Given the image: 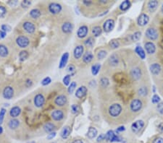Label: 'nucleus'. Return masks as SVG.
I'll list each match as a JSON object with an SVG mask.
<instances>
[{
  "label": "nucleus",
  "mask_w": 163,
  "mask_h": 143,
  "mask_svg": "<svg viewBox=\"0 0 163 143\" xmlns=\"http://www.w3.org/2000/svg\"><path fill=\"white\" fill-rule=\"evenodd\" d=\"M121 111H122V107L118 104H112L109 108V114L112 117H116V116H119Z\"/></svg>",
  "instance_id": "f257e3e1"
},
{
  "label": "nucleus",
  "mask_w": 163,
  "mask_h": 143,
  "mask_svg": "<svg viewBox=\"0 0 163 143\" xmlns=\"http://www.w3.org/2000/svg\"><path fill=\"white\" fill-rule=\"evenodd\" d=\"M105 138L106 140L112 142H121L123 140L118 134H115L112 130H110V131L107 132V134H105Z\"/></svg>",
  "instance_id": "f03ea898"
},
{
  "label": "nucleus",
  "mask_w": 163,
  "mask_h": 143,
  "mask_svg": "<svg viewBox=\"0 0 163 143\" xmlns=\"http://www.w3.org/2000/svg\"><path fill=\"white\" fill-rule=\"evenodd\" d=\"M16 43L20 48H26L28 46L29 39L24 35H20L17 38Z\"/></svg>",
  "instance_id": "7ed1b4c3"
},
{
  "label": "nucleus",
  "mask_w": 163,
  "mask_h": 143,
  "mask_svg": "<svg viewBox=\"0 0 163 143\" xmlns=\"http://www.w3.org/2000/svg\"><path fill=\"white\" fill-rule=\"evenodd\" d=\"M146 36L150 40H154L157 39L158 38V33H157V30L155 28H153V27H150L148 28L146 31Z\"/></svg>",
  "instance_id": "20e7f679"
},
{
  "label": "nucleus",
  "mask_w": 163,
  "mask_h": 143,
  "mask_svg": "<svg viewBox=\"0 0 163 143\" xmlns=\"http://www.w3.org/2000/svg\"><path fill=\"white\" fill-rule=\"evenodd\" d=\"M142 107V102L139 99H134L131 103V109L133 112H138Z\"/></svg>",
  "instance_id": "39448f33"
},
{
  "label": "nucleus",
  "mask_w": 163,
  "mask_h": 143,
  "mask_svg": "<svg viewBox=\"0 0 163 143\" xmlns=\"http://www.w3.org/2000/svg\"><path fill=\"white\" fill-rule=\"evenodd\" d=\"M143 126H144V122L142 120H138L133 124L131 126V130L133 132L138 133L143 127Z\"/></svg>",
  "instance_id": "423d86ee"
},
{
  "label": "nucleus",
  "mask_w": 163,
  "mask_h": 143,
  "mask_svg": "<svg viewBox=\"0 0 163 143\" xmlns=\"http://www.w3.org/2000/svg\"><path fill=\"white\" fill-rule=\"evenodd\" d=\"M49 10L52 14H58L61 12L62 6L58 3H51L49 5Z\"/></svg>",
  "instance_id": "0eeeda50"
},
{
  "label": "nucleus",
  "mask_w": 163,
  "mask_h": 143,
  "mask_svg": "<svg viewBox=\"0 0 163 143\" xmlns=\"http://www.w3.org/2000/svg\"><path fill=\"white\" fill-rule=\"evenodd\" d=\"M45 99H44V96L42 94H38L34 98V104L38 108H41L44 106Z\"/></svg>",
  "instance_id": "6e6552de"
},
{
  "label": "nucleus",
  "mask_w": 163,
  "mask_h": 143,
  "mask_svg": "<svg viewBox=\"0 0 163 143\" xmlns=\"http://www.w3.org/2000/svg\"><path fill=\"white\" fill-rule=\"evenodd\" d=\"M114 26H115L114 20H111V19L106 20V21L104 22V23L103 25L104 31L107 33L110 32V31L114 28Z\"/></svg>",
  "instance_id": "1a4fd4ad"
},
{
  "label": "nucleus",
  "mask_w": 163,
  "mask_h": 143,
  "mask_svg": "<svg viewBox=\"0 0 163 143\" xmlns=\"http://www.w3.org/2000/svg\"><path fill=\"white\" fill-rule=\"evenodd\" d=\"M14 95V90L13 88L10 86H7L3 90V97L5 98V99H7V100H9V99L12 98L13 97Z\"/></svg>",
  "instance_id": "9d476101"
},
{
  "label": "nucleus",
  "mask_w": 163,
  "mask_h": 143,
  "mask_svg": "<svg viewBox=\"0 0 163 143\" xmlns=\"http://www.w3.org/2000/svg\"><path fill=\"white\" fill-rule=\"evenodd\" d=\"M149 20H150L149 16H148L147 15H146V14L142 13V14H141L140 15H139V18H138L137 22H138V24H139V25L144 26V25H146V24H147L148 22H149Z\"/></svg>",
  "instance_id": "9b49d317"
},
{
  "label": "nucleus",
  "mask_w": 163,
  "mask_h": 143,
  "mask_svg": "<svg viewBox=\"0 0 163 143\" xmlns=\"http://www.w3.org/2000/svg\"><path fill=\"white\" fill-rule=\"evenodd\" d=\"M55 103L58 106H63L67 103V98L64 95H60L56 98Z\"/></svg>",
  "instance_id": "f8f14e48"
},
{
  "label": "nucleus",
  "mask_w": 163,
  "mask_h": 143,
  "mask_svg": "<svg viewBox=\"0 0 163 143\" xmlns=\"http://www.w3.org/2000/svg\"><path fill=\"white\" fill-rule=\"evenodd\" d=\"M23 26L25 31L28 33H33L36 30L34 24H33L31 22H26V23H23Z\"/></svg>",
  "instance_id": "ddd939ff"
},
{
  "label": "nucleus",
  "mask_w": 163,
  "mask_h": 143,
  "mask_svg": "<svg viewBox=\"0 0 163 143\" xmlns=\"http://www.w3.org/2000/svg\"><path fill=\"white\" fill-rule=\"evenodd\" d=\"M88 32V27L86 25H82L78 28V32H77V35L80 38H85L87 35Z\"/></svg>",
  "instance_id": "4468645a"
},
{
  "label": "nucleus",
  "mask_w": 163,
  "mask_h": 143,
  "mask_svg": "<svg viewBox=\"0 0 163 143\" xmlns=\"http://www.w3.org/2000/svg\"><path fill=\"white\" fill-rule=\"evenodd\" d=\"M64 117V114L61 110H55L52 113V118L55 121H60Z\"/></svg>",
  "instance_id": "2eb2a0df"
},
{
  "label": "nucleus",
  "mask_w": 163,
  "mask_h": 143,
  "mask_svg": "<svg viewBox=\"0 0 163 143\" xmlns=\"http://www.w3.org/2000/svg\"><path fill=\"white\" fill-rule=\"evenodd\" d=\"M84 46H78L75 48L74 51H73V56L75 57V59H78L82 56L83 53H84Z\"/></svg>",
  "instance_id": "dca6fc26"
},
{
  "label": "nucleus",
  "mask_w": 163,
  "mask_h": 143,
  "mask_svg": "<svg viewBox=\"0 0 163 143\" xmlns=\"http://www.w3.org/2000/svg\"><path fill=\"white\" fill-rule=\"evenodd\" d=\"M86 93H87L86 87H85V86H81V87H80L79 88L76 90L75 96H76L78 98L81 99L86 95Z\"/></svg>",
  "instance_id": "f3484780"
},
{
  "label": "nucleus",
  "mask_w": 163,
  "mask_h": 143,
  "mask_svg": "<svg viewBox=\"0 0 163 143\" xmlns=\"http://www.w3.org/2000/svg\"><path fill=\"white\" fill-rule=\"evenodd\" d=\"M145 49H146V52L150 54L154 53L156 51V46L152 42H147L145 43L144 45Z\"/></svg>",
  "instance_id": "a211bd4d"
},
{
  "label": "nucleus",
  "mask_w": 163,
  "mask_h": 143,
  "mask_svg": "<svg viewBox=\"0 0 163 143\" xmlns=\"http://www.w3.org/2000/svg\"><path fill=\"white\" fill-rule=\"evenodd\" d=\"M20 113H21V109H20V107L14 106L13 108H11L10 111H9V115H10V116H12V117L15 118L20 115Z\"/></svg>",
  "instance_id": "6ab92c4d"
},
{
  "label": "nucleus",
  "mask_w": 163,
  "mask_h": 143,
  "mask_svg": "<svg viewBox=\"0 0 163 143\" xmlns=\"http://www.w3.org/2000/svg\"><path fill=\"white\" fill-rule=\"evenodd\" d=\"M68 59H69V53H67V52H66V53H65L63 55V56H62L60 64H59V68L63 69V67H65L66 64H67V61H68Z\"/></svg>",
  "instance_id": "aec40b11"
},
{
  "label": "nucleus",
  "mask_w": 163,
  "mask_h": 143,
  "mask_svg": "<svg viewBox=\"0 0 163 143\" xmlns=\"http://www.w3.org/2000/svg\"><path fill=\"white\" fill-rule=\"evenodd\" d=\"M150 71H151V72L153 75H157L161 71V67H160V64H156V63L155 64H152L150 66Z\"/></svg>",
  "instance_id": "412c9836"
},
{
  "label": "nucleus",
  "mask_w": 163,
  "mask_h": 143,
  "mask_svg": "<svg viewBox=\"0 0 163 143\" xmlns=\"http://www.w3.org/2000/svg\"><path fill=\"white\" fill-rule=\"evenodd\" d=\"M73 25L70 23H65L62 26V30L65 33H69L73 31Z\"/></svg>",
  "instance_id": "4be33fe9"
},
{
  "label": "nucleus",
  "mask_w": 163,
  "mask_h": 143,
  "mask_svg": "<svg viewBox=\"0 0 163 143\" xmlns=\"http://www.w3.org/2000/svg\"><path fill=\"white\" fill-rule=\"evenodd\" d=\"M131 76L134 80H139L141 76V71L139 68H134L131 70Z\"/></svg>",
  "instance_id": "5701e85b"
},
{
  "label": "nucleus",
  "mask_w": 163,
  "mask_h": 143,
  "mask_svg": "<svg viewBox=\"0 0 163 143\" xmlns=\"http://www.w3.org/2000/svg\"><path fill=\"white\" fill-rule=\"evenodd\" d=\"M94 55L92 54V52L87 51L86 53L84 55V56H83V61L85 63H86V64H88V63L91 62V61H92Z\"/></svg>",
  "instance_id": "b1692460"
},
{
  "label": "nucleus",
  "mask_w": 163,
  "mask_h": 143,
  "mask_svg": "<svg viewBox=\"0 0 163 143\" xmlns=\"http://www.w3.org/2000/svg\"><path fill=\"white\" fill-rule=\"evenodd\" d=\"M97 135V130L94 127H90L88 129V133H87V137L89 139H94Z\"/></svg>",
  "instance_id": "393cba45"
},
{
  "label": "nucleus",
  "mask_w": 163,
  "mask_h": 143,
  "mask_svg": "<svg viewBox=\"0 0 163 143\" xmlns=\"http://www.w3.org/2000/svg\"><path fill=\"white\" fill-rule=\"evenodd\" d=\"M55 129V124H53L52 123H46V124H45L44 126V131L47 133L53 132Z\"/></svg>",
  "instance_id": "a878e982"
},
{
  "label": "nucleus",
  "mask_w": 163,
  "mask_h": 143,
  "mask_svg": "<svg viewBox=\"0 0 163 143\" xmlns=\"http://www.w3.org/2000/svg\"><path fill=\"white\" fill-rule=\"evenodd\" d=\"M70 132H71L70 131V128L69 127V126H65L63 129V130H62L60 135H61V137H63V139H66L67 138V137H69V135L70 134Z\"/></svg>",
  "instance_id": "bb28decb"
},
{
  "label": "nucleus",
  "mask_w": 163,
  "mask_h": 143,
  "mask_svg": "<svg viewBox=\"0 0 163 143\" xmlns=\"http://www.w3.org/2000/svg\"><path fill=\"white\" fill-rule=\"evenodd\" d=\"M19 125H20V122L18 120H17V119H12V120L9 121L8 126H9V127L10 128L11 130H15V129L18 127Z\"/></svg>",
  "instance_id": "cd10ccee"
},
{
  "label": "nucleus",
  "mask_w": 163,
  "mask_h": 143,
  "mask_svg": "<svg viewBox=\"0 0 163 143\" xmlns=\"http://www.w3.org/2000/svg\"><path fill=\"white\" fill-rule=\"evenodd\" d=\"M135 51H136V53L140 56L141 59H144L145 57H146V53H145L144 50L142 49V47H141V46H136V49H135Z\"/></svg>",
  "instance_id": "c85d7f7f"
},
{
  "label": "nucleus",
  "mask_w": 163,
  "mask_h": 143,
  "mask_svg": "<svg viewBox=\"0 0 163 143\" xmlns=\"http://www.w3.org/2000/svg\"><path fill=\"white\" fill-rule=\"evenodd\" d=\"M8 49L5 45H2V44H0V56H2V57H5L8 55Z\"/></svg>",
  "instance_id": "c756f323"
},
{
  "label": "nucleus",
  "mask_w": 163,
  "mask_h": 143,
  "mask_svg": "<svg viewBox=\"0 0 163 143\" xmlns=\"http://www.w3.org/2000/svg\"><path fill=\"white\" fill-rule=\"evenodd\" d=\"M110 64H112V66H115L118 64L119 62V59H118V57L116 54H112L110 57Z\"/></svg>",
  "instance_id": "7c9ffc66"
},
{
  "label": "nucleus",
  "mask_w": 163,
  "mask_h": 143,
  "mask_svg": "<svg viewBox=\"0 0 163 143\" xmlns=\"http://www.w3.org/2000/svg\"><path fill=\"white\" fill-rule=\"evenodd\" d=\"M30 15L33 18L36 19L41 16V12L38 9H34L30 12Z\"/></svg>",
  "instance_id": "2f4dec72"
},
{
  "label": "nucleus",
  "mask_w": 163,
  "mask_h": 143,
  "mask_svg": "<svg viewBox=\"0 0 163 143\" xmlns=\"http://www.w3.org/2000/svg\"><path fill=\"white\" fill-rule=\"evenodd\" d=\"M130 6H131V2L126 0V1H124L121 3V6H120V9L123 11H126L130 7Z\"/></svg>",
  "instance_id": "473e14b6"
},
{
  "label": "nucleus",
  "mask_w": 163,
  "mask_h": 143,
  "mask_svg": "<svg viewBox=\"0 0 163 143\" xmlns=\"http://www.w3.org/2000/svg\"><path fill=\"white\" fill-rule=\"evenodd\" d=\"M157 6H158V2H157V1H155V0H154V1H150V2L148 3L149 9H150L151 11L155 10Z\"/></svg>",
  "instance_id": "72a5a7b5"
},
{
  "label": "nucleus",
  "mask_w": 163,
  "mask_h": 143,
  "mask_svg": "<svg viewBox=\"0 0 163 143\" xmlns=\"http://www.w3.org/2000/svg\"><path fill=\"white\" fill-rule=\"evenodd\" d=\"M92 33L95 37H98L102 34V28L99 26H95L92 29Z\"/></svg>",
  "instance_id": "f704fd0d"
},
{
  "label": "nucleus",
  "mask_w": 163,
  "mask_h": 143,
  "mask_svg": "<svg viewBox=\"0 0 163 143\" xmlns=\"http://www.w3.org/2000/svg\"><path fill=\"white\" fill-rule=\"evenodd\" d=\"M101 65L99 64H95L92 67V72L94 75H96L99 73V70H100Z\"/></svg>",
  "instance_id": "c9c22d12"
},
{
  "label": "nucleus",
  "mask_w": 163,
  "mask_h": 143,
  "mask_svg": "<svg viewBox=\"0 0 163 143\" xmlns=\"http://www.w3.org/2000/svg\"><path fill=\"white\" fill-rule=\"evenodd\" d=\"M28 53L26 51H22L19 54V58H20V61H22L26 60L28 58Z\"/></svg>",
  "instance_id": "e433bc0d"
},
{
  "label": "nucleus",
  "mask_w": 163,
  "mask_h": 143,
  "mask_svg": "<svg viewBox=\"0 0 163 143\" xmlns=\"http://www.w3.org/2000/svg\"><path fill=\"white\" fill-rule=\"evenodd\" d=\"M77 86V84L75 82H73L70 83V85H69L68 88H67V91H68V93H70V94H71V93H73V91L75 90V88H76Z\"/></svg>",
  "instance_id": "4c0bfd02"
},
{
  "label": "nucleus",
  "mask_w": 163,
  "mask_h": 143,
  "mask_svg": "<svg viewBox=\"0 0 163 143\" xmlns=\"http://www.w3.org/2000/svg\"><path fill=\"white\" fill-rule=\"evenodd\" d=\"M85 44L87 46H88V47H92V46L94 44V40L93 38L90 37V38H88V39L85 41Z\"/></svg>",
  "instance_id": "58836bf2"
},
{
  "label": "nucleus",
  "mask_w": 163,
  "mask_h": 143,
  "mask_svg": "<svg viewBox=\"0 0 163 143\" xmlns=\"http://www.w3.org/2000/svg\"><path fill=\"white\" fill-rule=\"evenodd\" d=\"M106 56H107V51L104 50H102L100 51H99V53H98L97 54V57L99 59H102L104 58Z\"/></svg>",
  "instance_id": "ea45409f"
},
{
  "label": "nucleus",
  "mask_w": 163,
  "mask_h": 143,
  "mask_svg": "<svg viewBox=\"0 0 163 143\" xmlns=\"http://www.w3.org/2000/svg\"><path fill=\"white\" fill-rule=\"evenodd\" d=\"M147 89L145 87H141L139 88V95H140V96H145L146 95H147Z\"/></svg>",
  "instance_id": "a19ab883"
},
{
  "label": "nucleus",
  "mask_w": 163,
  "mask_h": 143,
  "mask_svg": "<svg viewBox=\"0 0 163 143\" xmlns=\"http://www.w3.org/2000/svg\"><path fill=\"white\" fill-rule=\"evenodd\" d=\"M141 35V32L134 33V34L132 35V40L133 41H138L139 39H140Z\"/></svg>",
  "instance_id": "79ce46f5"
},
{
  "label": "nucleus",
  "mask_w": 163,
  "mask_h": 143,
  "mask_svg": "<svg viewBox=\"0 0 163 143\" xmlns=\"http://www.w3.org/2000/svg\"><path fill=\"white\" fill-rule=\"evenodd\" d=\"M67 72H70V76H71L72 75H74L75 72V66L73 65V64H70V65L67 67Z\"/></svg>",
  "instance_id": "37998d69"
},
{
  "label": "nucleus",
  "mask_w": 163,
  "mask_h": 143,
  "mask_svg": "<svg viewBox=\"0 0 163 143\" xmlns=\"http://www.w3.org/2000/svg\"><path fill=\"white\" fill-rule=\"evenodd\" d=\"M7 13V9L5 7L0 6V18H3Z\"/></svg>",
  "instance_id": "c03bdc74"
},
{
  "label": "nucleus",
  "mask_w": 163,
  "mask_h": 143,
  "mask_svg": "<svg viewBox=\"0 0 163 143\" xmlns=\"http://www.w3.org/2000/svg\"><path fill=\"white\" fill-rule=\"evenodd\" d=\"M101 85L102 87L106 88L109 85V80L106 78H103L101 79Z\"/></svg>",
  "instance_id": "a18cd8bd"
},
{
  "label": "nucleus",
  "mask_w": 163,
  "mask_h": 143,
  "mask_svg": "<svg viewBox=\"0 0 163 143\" xmlns=\"http://www.w3.org/2000/svg\"><path fill=\"white\" fill-rule=\"evenodd\" d=\"M110 45L112 49H117V48L119 47L120 43L117 41H115V40H113V41H112L110 43Z\"/></svg>",
  "instance_id": "49530a36"
},
{
  "label": "nucleus",
  "mask_w": 163,
  "mask_h": 143,
  "mask_svg": "<svg viewBox=\"0 0 163 143\" xmlns=\"http://www.w3.org/2000/svg\"><path fill=\"white\" fill-rule=\"evenodd\" d=\"M5 114H6V110H5V108H2L1 111H0V124L3 122Z\"/></svg>",
  "instance_id": "de8ad7c7"
},
{
  "label": "nucleus",
  "mask_w": 163,
  "mask_h": 143,
  "mask_svg": "<svg viewBox=\"0 0 163 143\" xmlns=\"http://www.w3.org/2000/svg\"><path fill=\"white\" fill-rule=\"evenodd\" d=\"M70 82V75H67L63 78V83L65 85H69Z\"/></svg>",
  "instance_id": "09e8293b"
},
{
  "label": "nucleus",
  "mask_w": 163,
  "mask_h": 143,
  "mask_svg": "<svg viewBox=\"0 0 163 143\" xmlns=\"http://www.w3.org/2000/svg\"><path fill=\"white\" fill-rule=\"evenodd\" d=\"M51 82H52L51 78L47 77V78H45L42 81H41V84H42V85H49Z\"/></svg>",
  "instance_id": "8fccbe9b"
},
{
  "label": "nucleus",
  "mask_w": 163,
  "mask_h": 143,
  "mask_svg": "<svg viewBox=\"0 0 163 143\" xmlns=\"http://www.w3.org/2000/svg\"><path fill=\"white\" fill-rule=\"evenodd\" d=\"M152 101L153 104H159V102L160 101V96H157V95H154L152 99Z\"/></svg>",
  "instance_id": "3c124183"
},
{
  "label": "nucleus",
  "mask_w": 163,
  "mask_h": 143,
  "mask_svg": "<svg viewBox=\"0 0 163 143\" xmlns=\"http://www.w3.org/2000/svg\"><path fill=\"white\" fill-rule=\"evenodd\" d=\"M31 2L30 1H28V0H24L21 3V6L23 7V8H28L30 5H31Z\"/></svg>",
  "instance_id": "603ef678"
},
{
  "label": "nucleus",
  "mask_w": 163,
  "mask_h": 143,
  "mask_svg": "<svg viewBox=\"0 0 163 143\" xmlns=\"http://www.w3.org/2000/svg\"><path fill=\"white\" fill-rule=\"evenodd\" d=\"M1 27H2V31H5V32H8V31H11V27L8 25H2Z\"/></svg>",
  "instance_id": "864d4df0"
},
{
  "label": "nucleus",
  "mask_w": 163,
  "mask_h": 143,
  "mask_svg": "<svg viewBox=\"0 0 163 143\" xmlns=\"http://www.w3.org/2000/svg\"><path fill=\"white\" fill-rule=\"evenodd\" d=\"M71 109H72V113H73V114H76V113H78L79 108H78V105L73 104V105H72V106H71Z\"/></svg>",
  "instance_id": "5fc2aeb1"
},
{
  "label": "nucleus",
  "mask_w": 163,
  "mask_h": 143,
  "mask_svg": "<svg viewBox=\"0 0 163 143\" xmlns=\"http://www.w3.org/2000/svg\"><path fill=\"white\" fill-rule=\"evenodd\" d=\"M157 109L159 113L162 114H163V103H160V104H158L157 106Z\"/></svg>",
  "instance_id": "6e6d98bb"
},
{
  "label": "nucleus",
  "mask_w": 163,
  "mask_h": 143,
  "mask_svg": "<svg viewBox=\"0 0 163 143\" xmlns=\"http://www.w3.org/2000/svg\"><path fill=\"white\" fill-rule=\"evenodd\" d=\"M56 136V132H51L49 133V134H48L47 136V140H52V139L54 138V137Z\"/></svg>",
  "instance_id": "4d7b16f0"
},
{
  "label": "nucleus",
  "mask_w": 163,
  "mask_h": 143,
  "mask_svg": "<svg viewBox=\"0 0 163 143\" xmlns=\"http://www.w3.org/2000/svg\"><path fill=\"white\" fill-rule=\"evenodd\" d=\"M104 140H106V138H105V134H101L98 137V138H97V142H102V141H103Z\"/></svg>",
  "instance_id": "13d9d810"
},
{
  "label": "nucleus",
  "mask_w": 163,
  "mask_h": 143,
  "mask_svg": "<svg viewBox=\"0 0 163 143\" xmlns=\"http://www.w3.org/2000/svg\"><path fill=\"white\" fill-rule=\"evenodd\" d=\"M153 143H163L162 137H157L153 141Z\"/></svg>",
  "instance_id": "bf43d9fd"
},
{
  "label": "nucleus",
  "mask_w": 163,
  "mask_h": 143,
  "mask_svg": "<svg viewBox=\"0 0 163 143\" xmlns=\"http://www.w3.org/2000/svg\"><path fill=\"white\" fill-rule=\"evenodd\" d=\"M125 126H119V127L117 128V133H119V132H122L125 131Z\"/></svg>",
  "instance_id": "052dcab7"
},
{
  "label": "nucleus",
  "mask_w": 163,
  "mask_h": 143,
  "mask_svg": "<svg viewBox=\"0 0 163 143\" xmlns=\"http://www.w3.org/2000/svg\"><path fill=\"white\" fill-rule=\"evenodd\" d=\"M84 4H85L86 6H88V5L92 4V2H91V1H88V2H87V1H84Z\"/></svg>",
  "instance_id": "680f3d73"
},
{
  "label": "nucleus",
  "mask_w": 163,
  "mask_h": 143,
  "mask_svg": "<svg viewBox=\"0 0 163 143\" xmlns=\"http://www.w3.org/2000/svg\"><path fill=\"white\" fill-rule=\"evenodd\" d=\"M72 143H84V142H83L82 140H75V141H73Z\"/></svg>",
  "instance_id": "e2e57ef3"
},
{
  "label": "nucleus",
  "mask_w": 163,
  "mask_h": 143,
  "mask_svg": "<svg viewBox=\"0 0 163 143\" xmlns=\"http://www.w3.org/2000/svg\"><path fill=\"white\" fill-rule=\"evenodd\" d=\"M17 3H18V2H16V1L15 2H12V1H11V2H9V4L11 5V6H13V5H17Z\"/></svg>",
  "instance_id": "0e129e2a"
},
{
  "label": "nucleus",
  "mask_w": 163,
  "mask_h": 143,
  "mask_svg": "<svg viewBox=\"0 0 163 143\" xmlns=\"http://www.w3.org/2000/svg\"><path fill=\"white\" fill-rule=\"evenodd\" d=\"M2 132H3V128L2 126H0V134H2Z\"/></svg>",
  "instance_id": "69168bd1"
},
{
  "label": "nucleus",
  "mask_w": 163,
  "mask_h": 143,
  "mask_svg": "<svg viewBox=\"0 0 163 143\" xmlns=\"http://www.w3.org/2000/svg\"><path fill=\"white\" fill-rule=\"evenodd\" d=\"M162 13H163V5H162Z\"/></svg>",
  "instance_id": "338daca9"
},
{
  "label": "nucleus",
  "mask_w": 163,
  "mask_h": 143,
  "mask_svg": "<svg viewBox=\"0 0 163 143\" xmlns=\"http://www.w3.org/2000/svg\"><path fill=\"white\" fill-rule=\"evenodd\" d=\"M31 143H35V142H31Z\"/></svg>",
  "instance_id": "774afa93"
}]
</instances>
